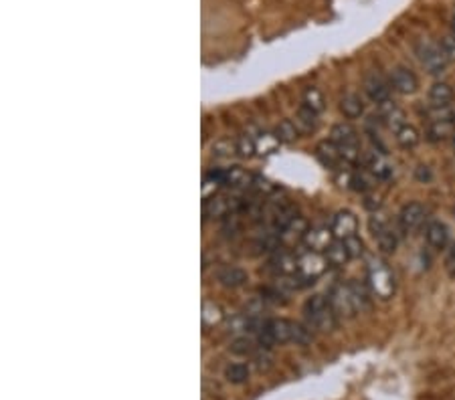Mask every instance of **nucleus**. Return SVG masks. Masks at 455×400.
Segmentation results:
<instances>
[{
	"instance_id": "nucleus-1",
	"label": "nucleus",
	"mask_w": 455,
	"mask_h": 400,
	"mask_svg": "<svg viewBox=\"0 0 455 400\" xmlns=\"http://www.w3.org/2000/svg\"><path fill=\"white\" fill-rule=\"evenodd\" d=\"M368 287L381 299L393 297V293H395V277H393L390 269L386 267V263L372 261L368 265Z\"/></svg>"
},
{
	"instance_id": "nucleus-2",
	"label": "nucleus",
	"mask_w": 455,
	"mask_h": 400,
	"mask_svg": "<svg viewBox=\"0 0 455 400\" xmlns=\"http://www.w3.org/2000/svg\"><path fill=\"white\" fill-rule=\"evenodd\" d=\"M417 57L421 61V65L429 71L431 75H441L443 71L447 69V55L443 53L441 45L433 43V41H419L417 43Z\"/></svg>"
},
{
	"instance_id": "nucleus-3",
	"label": "nucleus",
	"mask_w": 455,
	"mask_h": 400,
	"mask_svg": "<svg viewBox=\"0 0 455 400\" xmlns=\"http://www.w3.org/2000/svg\"><path fill=\"white\" fill-rule=\"evenodd\" d=\"M326 265H328L326 257H322L316 251H308L298 259V275L304 283H314V279H318L326 271Z\"/></svg>"
},
{
	"instance_id": "nucleus-4",
	"label": "nucleus",
	"mask_w": 455,
	"mask_h": 400,
	"mask_svg": "<svg viewBox=\"0 0 455 400\" xmlns=\"http://www.w3.org/2000/svg\"><path fill=\"white\" fill-rule=\"evenodd\" d=\"M245 209V202L239 198H229V196H213L207 200L205 205V216L209 218H225L229 216V212L239 211Z\"/></svg>"
},
{
	"instance_id": "nucleus-5",
	"label": "nucleus",
	"mask_w": 455,
	"mask_h": 400,
	"mask_svg": "<svg viewBox=\"0 0 455 400\" xmlns=\"http://www.w3.org/2000/svg\"><path fill=\"white\" fill-rule=\"evenodd\" d=\"M330 306L334 309L336 315L352 318V315L357 313L350 285H338V287H334V291H332V295H330Z\"/></svg>"
},
{
	"instance_id": "nucleus-6",
	"label": "nucleus",
	"mask_w": 455,
	"mask_h": 400,
	"mask_svg": "<svg viewBox=\"0 0 455 400\" xmlns=\"http://www.w3.org/2000/svg\"><path fill=\"white\" fill-rule=\"evenodd\" d=\"M330 229H332V233H334L336 241H344V238H348V236L357 235V231H359V218L354 216V212L350 211L336 212Z\"/></svg>"
},
{
	"instance_id": "nucleus-7",
	"label": "nucleus",
	"mask_w": 455,
	"mask_h": 400,
	"mask_svg": "<svg viewBox=\"0 0 455 400\" xmlns=\"http://www.w3.org/2000/svg\"><path fill=\"white\" fill-rule=\"evenodd\" d=\"M334 233H332V229H326V227H316V229H310L306 236H304V247L308 249V251H316V253H326L328 251V247L334 243Z\"/></svg>"
},
{
	"instance_id": "nucleus-8",
	"label": "nucleus",
	"mask_w": 455,
	"mask_h": 400,
	"mask_svg": "<svg viewBox=\"0 0 455 400\" xmlns=\"http://www.w3.org/2000/svg\"><path fill=\"white\" fill-rule=\"evenodd\" d=\"M364 92L375 101V103H384L390 97V87L379 73H368L364 79Z\"/></svg>"
},
{
	"instance_id": "nucleus-9",
	"label": "nucleus",
	"mask_w": 455,
	"mask_h": 400,
	"mask_svg": "<svg viewBox=\"0 0 455 400\" xmlns=\"http://www.w3.org/2000/svg\"><path fill=\"white\" fill-rule=\"evenodd\" d=\"M364 162H366L368 172H370L375 178H379V180H388V178L393 176V172H395L393 166L388 164V160L384 158L383 152H379V150L368 152L366 158H364Z\"/></svg>"
},
{
	"instance_id": "nucleus-10",
	"label": "nucleus",
	"mask_w": 455,
	"mask_h": 400,
	"mask_svg": "<svg viewBox=\"0 0 455 400\" xmlns=\"http://www.w3.org/2000/svg\"><path fill=\"white\" fill-rule=\"evenodd\" d=\"M423 218H425L423 205H419V202H409V205L403 207V211L399 214V225H401V229H403L405 233H411V231H415V229L423 223Z\"/></svg>"
},
{
	"instance_id": "nucleus-11",
	"label": "nucleus",
	"mask_w": 455,
	"mask_h": 400,
	"mask_svg": "<svg viewBox=\"0 0 455 400\" xmlns=\"http://www.w3.org/2000/svg\"><path fill=\"white\" fill-rule=\"evenodd\" d=\"M390 81H393V89L403 95L415 94L417 87H419V81H417L415 73L409 71L407 67H397L390 75Z\"/></svg>"
},
{
	"instance_id": "nucleus-12",
	"label": "nucleus",
	"mask_w": 455,
	"mask_h": 400,
	"mask_svg": "<svg viewBox=\"0 0 455 400\" xmlns=\"http://www.w3.org/2000/svg\"><path fill=\"white\" fill-rule=\"evenodd\" d=\"M264 330L269 333L273 344H286V342H291L293 324L288 320H271V322H265Z\"/></svg>"
},
{
	"instance_id": "nucleus-13",
	"label": "nucleus",
	"mask_w": 455,
	"mask_h": 400,
	"mask_svg": "<svg viewBox=\"0 0 455 400\" xmlns=\"http://www.w3.org/2000/svg\"><path fill=\"white\" fill-rule=\"evenodd\" d=\"M308 231H310V229H308L306 218H304V216H293L288 227L282 229L280 238H282V243H293V241L298 243V241H304V236H306Z\"/></svg>"
},
{
	"instance_id": "nucleus-14",
	"label": "nucleus",
	"mask_w": 455,
	"mask_h": 400,
	"mask_svg": "<svg viewBox=\"0 0 455 400\" xmlns=\"http://www.w3.org/2000/svg\"><path fill=\"white\" fill-rule=\"evenodd\" d=\"M330 141L336 146H357L359 144V134L352 125L348 123H338L332 128Z\"/></svg>"
},
{
	"instance_id": "nucleus-15",
	"label": "nucleus",
	"mask_w": 455,
	"mask_h": 400,
	"mask_svg": "<svg viewBox=\"0 0 455 400\" xmlns=\"http://www.w3.org/2000/svg\"><path fill=\"white\" fill-rule=\"evenodd\" d=\"M334 315L336 313H334V309H332V306L324 307V309H320V311L311 313V315H308V320H310V328H314V330H320V331L334 330V326H336Z\"/></svg>"
},
{
	"instance_id": "nucleus-16",
	"label": "nucleus",
	"mask_w": 455,
	"mask_h": 400,
	"mask_svg": "<svg viewBox=\"0 0 455 400\" xmlns=\"http://www.w3.org/2000/svg\"><path fill=\"white\" fill-rule=\"evenodd\" d=\"M427 236V243L431 245L433 249H445L447 241H449V233H447V227L443 223H431L425 231Z\"/></svg>"
},
{
	"instance_id": "nucleus-17",
	"label": "nucleus",
	"mask_w": 455,
	"mask_h": 400,
	"mask_svg": "<svg viewBox=\"0 0 455 400\" xmlns=\"http://www.w3.org/2000/svg\"><path fill=\"white\" fill-rule=\"evenodd\" d=\"M269 265L280 275H293V273H298V259L291 257L289 253H277L273 259L269 261Z\"/></svg>"
},
{
	"instance_id": "nucleus-18",
	"label": "nucleus",
	"mask_w": 455,
	"mask_h": 400,
	"mask_svg": "<svg viewBox=\"0 0 455 400\" xmlns=\"http://www.w3.org/2000/svg\"><path fill=\"white\" fill-rule=\"evenodd\" d=\"M340 112L348 119H357L364 112V103H362V99L357 94L344 95L342 101H340Z\"/></svg>"
},
{
	"instance_id": "nucleus-19",
	"label": "nucleus",
	"mask_w": 455,
	"mask_h": 400,
	"mask_svg": "<svg viewBox=\"0 0 455 400\" xmlns=\"http://www.w3.org/2000/svg\"><path fill=\"white\" fill-rule=\"evenodd\" d=\"M455 92L449 83H433L429 89V99L433 105H449L454 101Z\"/></svg>"
},
{
	"instance_id": "nucleus-20",
	"label": "nucleus",
	"mask_w": 455,
	"mask_h": 400,
	"mask_svg": "<svg viewBox=\"0 0 455 400\" xmlns=\"http://www.w3.org/2000/svg\"><path fill=\"white\" fill-rule=\"evenodd\" d=\"M455 134L454 121H431L427 128V136L431 141H443Z\"/></svg>"
},
{
	"instance_id": "nucleus-21",
	"label": "nucleus",
	"mask_w": 455,
	"mask_h": 400,
	"mask_svg": "<svg viewBox=\"0 0 455 400\" xmlns=\"http://www.w3.org/2000/svg\"><path fill=\"white\" fill-rule=\"evenodd\" d=\"M395 140L397 144L401 146V148H405V150H413L419 141H421V134H419V130L417 128H413V125H403L399 132H395Z\"/></svg>"
},
{
	"instance_id": "nucleus-22",
	"label": "nucleus",
	"mask_w": 455,
	"mask_h": 400,
	"mask_svg": "<svg viewBox=\"0 0 455 400\" xmlns=\"http://www.w3.org/2000/svg\"><path fill=\"white\" fill-rule=\"evenodd\" d=\"M249 182H251V176H249L241 166H233V168H227V170H225L223 184L233 186V189H239V186H247Z\"/></svg>"
},
{
	"instance_id": "nucleus-23",
	"label": "nucleus",
	"mask_w": 455,
	"mask_h": 400,
	"mask_svg": "<svg viewBox=\"0 0 455 400\" xmlns=\"http://www.w3.org/2000/svg\"><path fill=\"white\" fill-rule=\"evenodd\" d=\"M218 281L223 283L225 287H241L243 283L247 281V273L239 267H227L218 273Z\"/></svg>"
},
{
	"instance_id": "nucleus-24",
	"label": "nucleus",
	"mask_w": 455,
	"mask_h": 400,
	"mask_svg": "<svg viewBox=\"0 0 455 400\" xmlns=\"http://www.w3.org/2000/svg\"><path fill=\"white\" fill-rule=\"evenodd\" d=\"M326 259H328L330 265H334V267H342V265H346V263L350 261V255H348V251H346V247H344V241H334V243L328 247Z\"/></svg>"
},
{
	"instance_id": "nucleus-25",
	"label": "nucleus",
	"mask_w": 455,
	"mask_h": 400,
	"mask_svg": "<svg viewBox=\"0 0 455 400\" xmlns=\"http://www.w3.org/2000/svg\"><path fill=\"white\" fill-rule=\"evenodd\" d=\"M318 156H320V160L324 162V166H330V168H334L338 166V162L342 160L340 158V152H338V146L336 144H328V141H324V144H320L318 146Z\"/></svg>"
},
{
	"instance_id": "nucleus-26",
	"label": "nucleus",
	"mask_w": 455,
	"mask_h": 400,
	"mask_svg": "<svg viewBox=\"0 0 455 400\" xmlns=\"http://www.w3.org/2000/svg\"><path fill=\"white\" fill-rule=\"evenodd\" d=\"M280 146V138L275 134H259V138L255 140V148L259 156H269L277 150Z\"/></svg>"
},
{
	"instance_id": "nucleus-27",
	"label": "nucleus",
	"mask_w": 455,
	"mask_h": 400,
	"mask_svg": "<svg viewBox=\"0 0 455 400\" xmlns=\"http://www.w3.org/2000/svg\"><path fill=\"white\" fill-rule=\"evenodd\" d=\"M375 238H377V243H379V249H381L383 253H395V251H397L399 238H397V235L393 233V229H390V227H386V229L381 231L379 235H375Z\"/></svg>"
},
{
	"instance_id": "nucleus-28",
	"label": "nucleus",
	"mask_w": 455,
	"mask_h": 400,
	"mask_svg": "<svg viewBox=\"0 0 455 400\" xmlns=\"http://www.w3.org/2000/svg\"><path fill=\"white\" fill-rule=\"evenodd\" d=\"M275 136L280 138V141H295L300 138V130H298V125L293 123V121H289V119H284L277 128H275Z\"/></svg>"
},
{
	"instance_id": "nucleus-29",
	"label": "nucleus",
	"mask_w": 455,
	"mask_h": 400,
	"mask_svg": "<svg viewBox=\"0 0 455 400\" xmlns=\"http://www.w3.org/2000/svg\"><path fill=\"white\" fill-rule=\"evenodd\" d=\"M223 320V309L221 306H216L215 302H205L203 304V324L209 326H216Z\"/></svg>"
},
{
	"instance_id": "nucleus-30",
	"label": "nucleus",
	"mask_w": 455,
	"mask_h": 400,
	"mask_svg": "<svg viewBox=\"0 0 455 400\" xmlns=\"http://www.w3.org/2000/svg\"><path fill=\"white\" fill-rule=\"evenodd\" d=\"M316 112H311L310 107H300V112H298V118H295V125L298 128H302L304 132H311V130H316V125H318V119H316Z\"/></svg>"
},
{
	"instance_id": "nucleus-31",
	"label": "nucleus",
	"mask_w": 455,
	"mask_h": 400,
	"mask_svg": "<svg viewBox=\"0 0 455 400\" xmlns=\"http://www.w3.org/2000/svg\"><path fill=\"white\" fill-rule=\"evenodd\" d=\"M372 174L368 176L366 172H352L350 176H348V184H350V189L357 190V192H368V190L372 189Z\"/></svg>"
},
{
	"instance_id": "nucleus-32",
	"label": "nucleus",
	"mask_w": 455,
	"mask_h": 400,
	"mask_svg": "<svg viewBox=\"0 0 455 400\" xmlns=\"http://www.w3.org/2000/svg\"><path fill=\"white\" fill-rule=\"evenodd\" d=\"M225 376L229 382H233V384H243V382H247L249 380V366L247 364H231V366H227V370H225Z\"/></svg>"
},
{
	"instance_id": "nucleus-33",
	"label": "nucleus",
	"mask_w": 455,
	"mask_h": 400,
	"mask_svg": "<svg viewBox=\"0 0 455 400\" xmlns=\"http://www.w3.org/2000/svg\"><path fill=\"white\" fill-rule=\"evenodd\" d=\"M324 95L320 94L316 87H310V89H306V94H304V105L306 107H310L311 112H316V114H320L322 110H324Z\"/></svg>"
},
{
	"instance_id": "nucleus-34",
	"label": "nucleus",
	"mask_w": 455,
	"mask_h": 400,
	"mask_svg": "<svg viewBox=\"0 0 455 400\" xmlns=\"http://www.w3.org/2000/svg\"><path fill=\"white\" fill-rule=\"evenodd\" d=\"M454 114L455 110H452L449 105H431V107L427 110L429 123H431V121H454Z\"/></svg>"
},
{
	"instance_id": "nucleus-35",
	"label": "nucleus",
	"mask_w": 455,
	"mask_h": 400,
	"mask_svg": "<svg viewBox=\"0 0 455 400\" xmlns=\"http://www.w3.org/2000/svg\"><path fill=\"white\" fill-rule=\"evenodd\" d=\"M311 330L308 326H302V324H293V330H291V342L298 344V346H308L311 342Z\"/></svg>"
},
{
	"instance_id": "nucleus-36",
	"label": "nucleus",
	"mask_w": 455,
	"mask_h": 400,
	"mask_svg": "<svg viewBox=\"0 0 455 400\" xmlns=\"http://www.w3.org/2000/svg\"><path fill=\"white\" fill-rule=\"evenodd\" d=\"M237 152V141L218 140L213 144V156L216 158H229Z\"/></svg>"
},
{
	"instance_id": "nucleus-37",
	"label": "nucleus",
	"mask_w": 455,
	"mask_h": 400,
	"mask_svg": "<svg viewBox=\"0 0 455 400\" xmlns=\"http://www.w3.org/2000/svg\"><path fill=\"white\" fill-rule=\"evenodd\" d=\"M231 352L239 354V356H251V354L255 352V342H253L251 338H247V336L237 338V340L231 344Z\"/></svg>"
},
{
	"instance_id": "nucleus-38",
	"label": "nucleus",
	"mask_w": 455,
	"mask_h": 400,
	"mask_svg": "<svg viewBox=\"0 0 455 400\" xmlns=\"http://www.w3.org/2000/svg\"><path fill=\"white\" fill-rule=\"evenodd\" d=\"M338 152H340V158L346 162V164L357 166L360 162V148L357 146H338Z\"/></svg>"
},
{
	"instance_id": "nucleus-39",
	"label": "nucleus",
	"mask_w": 455,
	"mask_h": 400,
	"mask_svg": "<svg viewBox=\"0 0 455 400\" xmlns=\"http://www.w3.org/2000/svg\"><path fill=\"white\" fill-rule=\"evenodd\" d=\"M237 154L243 158H251L253 154H257V148H255V140L249 138V136H241L237 140Z\"/></svg>"
},
{
	"instance_id": "nucleus-40",
	"label": "nucleus",
	"mask_w": 455,
	"mask_h": 400,
	"mask_svg": "<svg viewBox=\"0 0 455 400\" xmlns=\"http://www.w3.org/2000/svg\"><path fill=\"white\" fill-rule=\"evenodd\" d=\"M330 306V299H326L324 295H314L311 299L306 302V315H311V313H316V311H320V309H324V307Z\"/></svg>"
},
{
	"instance_id": "nucleus-41",
	"label": "nucleus",
	"mask_w": 455,
	"mask_h": 400,
	"mask_svg": "<svg viewBox=\"0 0 455 400\" xmlns=\"http://www.w3.org/2000/svg\"><path fill=\"white\" fill-rule=\"evenodd\" d=\"M344 247H346V251H348L350 259H357V257L362 255V241H360L357 235L344 238Z\"/></svg>"
},
{
	"instance_id": "nucleus-42",
	"label": "nucleus",
	"mask_w": 455,
	"mask_h": 400,
	"mask_svg": "<svg viewBox=\"0 0 455 400\" xmlns=\"http://www.w3.org/2000/svg\"><path fill=\"white\" fill-rule=\"evenodd\" d=\"M368 227H370V233H372V235H379L381 231H384V229L388 227V220H386L384 214L375 212V214L370 216V220H368Z\"/></svg>"
},
{
	"instance_id": "nucleus-43",
	"label": "nucleus",
	"mask_w": 455,
	"mask_h": 400,
	"mask_svg": "<svg viewBox=\"0 0 455 400\" xmlns=\"http://www.w3.org/2000/svg\"><path fill=\"white\" fill-rule=\"evenodd\" d=\"M251 189L255 190L257 194H269V192H273L275 190V186L269 182V180H265V178H261V176H253L251 178V184H249Z\"/></svg>"
},
{
	"instance_id": "nucleus-44",
	"label": "nucleus",
	"mask_w": 455,
	"mask_h": 400,
	"mask_svg": "<svg viewBox=\"0 0 455 400\" xmlns=\"http://www.w3.org/2000/svg\"><path fill=\"white\" fill-rule=\"evenodd\" d=\"M439 45L443 49V53L447 55V59H449V61H455V35H445V37H441Z\"/></svg>"
},
{
	"instance_id": "nucleus-45",
	"label": "nucleus",
	"mask_w": 455,
	"mask_h": 400,
	"mask_svg": "<svg viewBox=\"0 0 455 400\" xmlns=\"http://www.w3.org/2000/svg\"><path fill=\"white\" fill-rule=\"evenodd\" d=\"M216 189H218V182L213 180V178H209V176H205V180H203V198H205V200L213 198Z\"/></svg>"
},
{
	"instance_id": "nucleus-46",
	"label": "nucleus",
	"mask_w": 455,
	"mask_h": 400,
	"mask_svg": "<svg viewBox=\"0 0 455 400\" xmlns=\"http://www.w3.org/2000/svg\"><path fill=\"white\" fill-rule=\"evenodd\" d=\"M381 205H383V198H381L379 194H366V198H364V207H366L368 211L377 212L381 209Z\"/></svg>"
},
{
	"instance_id": "nucleus-47",
	"label": "nucleus",
	"mask_w": 455,
	"mask_h": 400,
	"mask_svg": "<svg viewBox=\"0 0 455 400\" xmlns=\"http://www.w3.org/2000/svg\"><path fill=\"white\" fill-rule=\"evenodd\" d=\"M415 178H417L419 182H429V180H431V172H429V168H427V166H419L417 172H415Z\"/></svg>"
},
{
	"instance_id": "nucleus-48",
	"label": "nucleus",
	"mask_w": 455,
	"mask_h": 400,
	"mask_svg": "<svg viewBox=\"0 0 455 400\" xmlns=\"http://www.w3.org/2000/svg\"><path fill=\"white\" fill-rule=\"evenodd\" d=\"M445 267H447V273L455 277V247L449 249V253H447V257H445Z\"/></svg>"
},
{
	"instance_id": "nucleus-49",
	"label": "nucleus",
	"mask_w": 455,
	"mask_h": 400,
	"mask_svg": "<svg viewBox=\"0 0 455 400\" xmlns=\"http://www.w3.org/2000/svg\"><path fill=\"white\" fill-rule=\"evenodd\" d=\"M454 31H455V19H454Z\"/></svg>"
}]
</instances>
